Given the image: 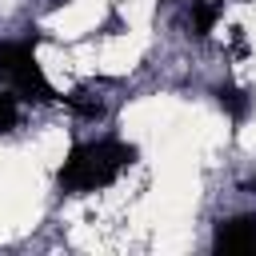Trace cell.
<instances>
[{
	"mask_svg": "<svg viewBox=\"0 0 256 256\" xmlns=\"http://www.w3.org/2000/svg\"><path fill=\"white\" fill-rule=\"evenodd\" d=\"M136 164V148L124 140H96V144H76L68 160L60 164V188L64 192H96L108 188L124 168Z\"/></svg>",
	"mask_w": 256,
	"mask_h": 256,
	"instance_id": "1",
	"label": "cell"
},
{
	"mask_svg": "<svg viewBox=\"0 0 256 256\" xmlns=\"http://www.w3.org/2000/svg\"><path fill=\"white\" fill-rule=\"evenodd\" d=\"M0 76H4L24 100H40V104L56 100V92H52V84H48L40 60H36V48H32V44L0 40Z\"/></svg>",
	"mask_w": 256,
	"mask_h": 256,
	"instance_id": "2",
	"label": "cell"
},
{
	"mask_svg": "<svg viewBox=\"0 0 256 256\" xmlns=\"http://www.w3.org/2000/svg\"><path fill=\"white\" fill-rule=\"evenodd\" d=\"M212 244H216V252H228V256H248V252H256V216L220 220Z\"/></svg>",
	"mask_w": 256,
	"mask_h": 256,
	"instance_id": "3",
	"label": "cell"
},
{
	"mask_svg": "<svg viewBox=\"0 0 256 256\" xmlns=\"http://www.w3.org/2000/svg\"><path fill=\"white\" fill-rule=\"evenodd\" d=\"M216 16H220V0H192V32L200 40L216 28Z\"/></svg>",
	"mask_w": 256,
	"mask_h": 256,
	"instance_id": "4",
	"label": "cell"
},
{
	"mask_svg": "<svg viewBox=\"0 0 256 256\" xmlns=\"http://www.w3.org/2000/svg\"><path fill=\"white\" fill-rule=\"evenodd\" d=\"M216 96H220V108H228V116H232L236 124L252 112V100H248V92H240V88H220Z\"/></svg>",
	"mask_w": 256,
	"mask_h": 256,
	"instance_id": "5",
	"label": "cell"
},
{
	"mask_svg": "<svg viewBox=\"0 0 256 256\" xmlns=\"http://www.w3.org/2000/svg\"><path fill=\"white\" fill-rule=\"evenodd\" d=\"M16 120H20V108H16V96H8V92H0V132H12V128H16Z\"/></svg>",
	"mask_w": 256,
	"mask_h": 256,
	"instance_id": "6",
	"label": "cell"
}]
</instances>
